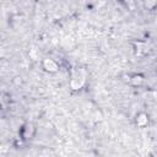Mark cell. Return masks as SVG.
Returning a JSON list of instances; mask_svg holds the SVG:
<instances>
[{"instance_id": "6da1fadb", "label": "cell", "mask_w": 157, "mask_h": 157, "mask_svg": "<svg viewBox=\"0 0 157 157\" xmlns=\"http://www.w3.org/2000/svg\"><path fill=\"white\" fill-rule=\"evenodd\" d=\"M21 135H22V139L27 140V139H32L33 135H34V128L32 124H26L22 126V130H21Z\"/></svg>"}, {"instance_id": "7a4b0ae2", "label": "cell", "mask_w": 157, "mask_h": 157, "mask_svg": "<svg viewBox=\"0 0 157 157\" xmlns=\"http://www.w3.org/2000/svg\"><path fill=\"white\" fill-rule=\"evenodd\" d=\"M43 67L45 71H49V72H55L59 69L56 61H54L53 59H44L43 60Z\"/></svg>"}, {"instance_id": "3957f363", "label": "cell", "mask_w": 157, "mask_h": 157, "mask_svg": "<svg viewBox=\"0 0 157 157\" xmlns=\"http://www.w3.org/2000/svg\"><path fill=\"white\" fill-rule=\"evenodd\" d=\"M136 124L139 125V126H145V125H147V123H148V117H147V114H145V113H140L139 115H136Z\"/></svg>"}, {"instance_id": "277c9868", "label": "cell", "mask_w": 157, "mask_h": 157, "mask_svg": "<svg viewBox=\"0 0 157 157\" xmlns=\"http://www.w3.org/2000/svg\"><path fill=\"white\" fill-rule=\"evenodd\" d=\"M142 81H144V78H142V76H140V75H134V76L131 77V82H132L134 85H140Z\"/></svg>"}, {"instance_id": "5b68a950", "label": "cell", "mask_w": 157, "mask_h": 157, "mask_svg": "<svg viewBox=\"0 0 157 157\" xmlns=\"http://www.w3.org/2000/svg\"><path fill=\"white\" fill-rule=\"evenodd\" d=\"M121 1H125V2H129V1H131V0H121Z\"/></svg>"}]
</instances>
